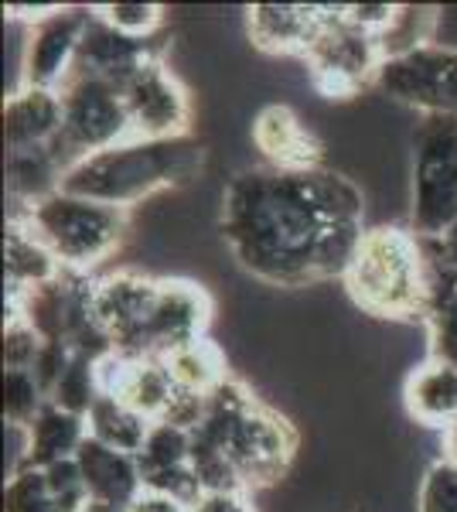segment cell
Segmentation results:
<instances>
[{"mask_svg":"<svg viewBox=\"0 0 457 512\" xmlns=\"http://www.w3.org/2000/svg\"><path fill=\"white\" fill-rule=\"evenodd\" d=\"M219 229L236 263L263 284L342 280L365 226V198L331 168H243L222 192Z\"/></svg>","mask_w":457,"mask_h":512,"instance_id":"obj_1","label":"cell"},{"mask_svg":"<svg viewBox=\"0 0 457 512\" xmlns=\"http://www.w3.org/2000/svg\"><path fill=\"white\" fill-rule=\"evenodd\" d=\"M355 308L386 321H427L430 260L410 226H369L342 277Z\"/></svg>","mask_w":457,"mask_h":512,"instance_id":"obj_2","label":"cell"},{"mask_svg":"<svg viewBox=\"0 0 457 512\" xmlns=\"http://www.w3.org/2000/svg\"><path fill=\"white\" fill-rule=\"evenodd\" d=\"M205 168V147L191 137L178 140H137L110 147L93 158L72 164L62 178V188L82 198L134 209L161 188H178L198 178Z\"/></svg>","mask_w":457,"mask_h":512,"instance_id":"obj_3","label":"cell"},{"mask_svg":"<svg viewBox=\"0 0 457 512\" xmlns=\"http://www.w3.org/2000/svg\"><path fill=\"white\" fill-rule=\"evenodd\" d=\"M7 216L28 222L31 233L55 253V260L65 270H82V274H93L96 267H103L130 233L127 209L72 195L65 188L28 205V209H11Z\"/></svg>","mask_w":457,"mask_h":512,"instance_id":"obj_4","label":"cell"},{"mask_svg":"<svg viewBox=\"0 0 457 512\" xmlns=\"http://www.w3.org/2000/svg\"><path fill=\"white\" fill-rule=\"evenodd\" d=\"M93 294L96 274L62 270L45 287L24 294L21 301H7V318H24L45 342L69 345L76 355L103 362L113 355V342L96 321Z\"/></svg>","mask_w":457,"mask_h":512,"instance_id":"obj_5","label":"cell"},{"mask_svg":"<svg viewBox=\"0 0 457 512\" xmlns=\"http://www.w3.org/2000/svg\"><path fill=\"white\" fill-rule=\"evenodd\" d=\"M62 130L52 140V154L65 171L82 158H93L134 137L123 89L93 76H69L62 89Z\"/></svg>","mask_w":457,"mask_h":512,"instance_id":"obj_6","label":"cell"},{"mask_svg":"<svg viewBox=\"0 0 457 512\" xmlns=\"http://www.w3.org/2000/svg\"><path fill=\"white\" fill-rule=\"evenodd\" d=\"M457 222V117H420L413 130L410 229L444 236Z\"/></svg>","mask_w":457,"mask_h":512,"instance_id":"obj_7","label":"cell"},{"mask_svg":"<svg viewBox=\"0 0 457 512\" xmlns=\"http://www.w3.org/2000/svg\"><path fill=\"white\" fill-rule=\"evenodd\" d=\"M382 59V41L355 28L345 18V4L328 7V21L304 55L314 89L328 99H352L365 86H376Z\"/></svg>","mask_w":457,"mask_h":512,"instance_id":"obj_8","label":"cell"},{"mask_svg":"<svg viewBox=\"0 0 457 512\" xmlns=\"http://www.w3.org/2000/svg\"><path fill=\"white\" fill-rule=\"evenodd\" d=\"M191 434H198V431H191ZM202 437H209V434H202ZM209 441L226 448L239 478H243L246 492L267 489V485L280 482L297 454L294 424L260 400H256L253 407H246L226 431L219 437H209Z\"/></svg>","mask_w":457,"mask_h":512,"instance_id":"obj_9","label":"cell"},{"mask_svg":"<svg viewBox=\"0 0 457 512\" xmlns=\"http://www.w3.org/2000/svg\"><path fill=\"white\" fill-rule=\"evenodd\" d=\"M376 89L420 117H457V48L420 45L379 65Z\"/></svg>","mask_w":457,"mask_h":512,"instance_id":"obj_10","label":"cell"},{"mask_svg":"<svg viewBox=\"0 0 457 512\" xmlns=\"http://www.w3.org/2000/svg\"><path fill=\"white\" fill-rule=\"evenodd\" d=\"M93 18V7H69L58 4L45 21L31 24L24 38V62H21V86L31 89H58L76 72V59L82 48V35Z\"/></svg>","mask_w":457,"mask_h":512,"instance_id":"obj_11","label":"cell"},{"mask_svg":"<svg viewBox=\"0 0 457 512\" xmlns=\"http://www.w3.org/2000/svg\"><path fill=\"white\" fill-rule=\"evenodd\" d=\"M212 297L202 284L181 277L157 280V297L151 318L144 325V359H164V355L209 338L212 325Z\"/></svg>","mask_w":457,"mask_h":512,"instance_id":"obj_12","label":"cell"},{"mask_svg":"<svg viewBox=\"0 0 457 512\" xmlns=\"http://www.w3.org/2000/svg\"><path fill=\"white\" fill-rule=\"evenodd\" d=\"M123 103L137 140H178L191 130V96L181 79L157 59L123 86Z\"/></svg>","mask_w":457,"mask_h":512,"instance_id":"obj_13","label":"cell"},{"mask_svg":"<svg viewBox=\"0 0 457 512\" xmlns=\"http://www.w3.org/2000/svg\"><path fill=\"white\" fill-rule=\"evenodd\" d=\"M157 297V277L137 270H113L96 277L93 311L96 321L113 342V355L144 359V325L151 318Z\"/></svg>","mask_w":457,"mask_h":512,"instance_id":"obj_14","label":"cell"},{"mask_svg":"<svg viewBox=\"0 0 457 512\" xmlns=\"http://www.w3.org/2000/svg\"><path fill=\"white\" fill-rule=\"evenodd\" d=\"M157 59H164V48L157 45V38H127L113 31L106 21H99L93 11L72 76H93L123 89L144 65Z\"/></svg>","mask_w":457,"mask_h":512,"instance_id":"obj_15","label":"cell"},{"mask_svg":"<svg viewBox=\"0 0 457 512\" xmlns=\"http://www.w3.org/2000/svg\"><path fill=\"white\" fill-rule=\"evenodd\" d=\"M253 144L263 154V164L284 171H311L321 164V140L290 106L270 103L253 120Z\"/></svg>","mask_w":457,"mask_h":512,"instance_id":"obj_16","label":"cell"},{"mask_svg":"<svg viewBox=\"0 0 457 512\" xmlns=\"http://www.w3.org/2000/svg\"><path fill=\"white\" fill-rule=\"evenodd\" d=\"M324 21H328V7L321 4H256L246 11L249 38L260 52L297 55V59L307 55Z\"/></svg>","mask_w":457,"mask_h":512,"instance_id":"obj_17","label":"cell"},{"mask_svg":"<svg viewBox=\"0 0 457 512\" xmlns=\"http://www.w3.org/2000/svg\"><path fill=\"white\" fill-rule=\"evenodd\" d=\"M76 465L86 482V492L93 502H103L110 509L127 512L144 495V478H140L137 454L116 451L110 444L86 437L76 454Z\"/></svg>","mask_w":457,"mask_h":512,"instance_id":"obj_18","label":"cell"},{"mask_svg":"<svg viewBox=\"0 0 457 512\" xmlns=\"http://www.w3.org/2000/svg\"><path fill=\"white\" fill-rule=\"evenodd\" d=\"M103 386L106 393L134 407L147 420H161L168 414L174 393H178L164 359H154V355H147V359H123V355L103 359Z\"/></svg>","mask_w":457,"mask_h":512,"instance_id":"obj_19","label":"cell"},{"mask_svg":"<svg viewBox=\"0 0 457 512\" xmlns=\"http://www.w3.org/2000/svg\"><path fill=\"white\" fill-rule=\"evenodd\" d=\"M62 130V96L52 89L18 86L4 103V144L7 151L52 144Z\"/></svg>","mask_w":457,"mask_h":512,"instance_id":"obj_20","label":"cell"},{"mask_svg":"<svg viewBox=\"0 0 457 512\" xmlns=\"http://www.w3.org/2000/svg\"><path fill=\"white\" fill-rule=\"evenodd\" d=\"M62 263L48 250L41 239L31 233L28 222L7 216V236H4V284L7 301H21L24 294L45 287L48 280L62 274Z\"/></svg>","mask_w":457,"mask_h":512,"instance_id":"obj_21","label":"cell"},{"mask_svg":"<svg viewBox=\"0 0 457 512\" xmlns=\"http://www.w3.org/2000/svg\"><path fill=\"white\" fill-rule=\"evenodd\" d=\"M89 437L86 417L69 414V410L55 407L52 400L45 403V410L24 427V465L31 468H52L58 461H72L82 448V441Z\"/></svg>","mask_w":457,"mask_h":512,"instance_id":"obj_22","label":"cell"},{"mask_svg":"<svg viewBox=\"0 0 457 512\" xmlns=\"http://www.w3.org/2000/svg\"><path fill=\"white\" fill-rule=\"evenodd\" d=\"M403 400L417 424L444 431L451 420H457V369L427 359L406 376Z\"/></svg>","mask_w":457,"mask_h":512,"instance_id":"obj_23","label":"cell"},{"mask_svg":"<svg viewBox=\"0 0 457 512\" xmlns=\"http://www.w3.org/2000/svg\"><path fill=\"white\" fill-rule=\"evenodd\" d=\"M65 168L58 164L52 147H24L7 151V198L11 209H28L41 198L55 195L62 188Z\"/></svg>","mask_w":457,"mask_h":512,"instance_id":"obj_24","label":"cell"},{"mask_svg":"<svg viewBox=\"0 0 457 512\" xmlns=\"http://www.w3.org/2000/svg\"><path fill=\"white\" fill-rule=\"evenodd\" d=\"M423 325H427L430 359L457 369V280L447 277L434 260H430V311Z\"/></svg>","mask_w":457,"mask_h":512,"instance_id":"obj_25","label":"cell"},{"mask_svg":"<svg viewBox=\"0 0 457 512\" xmlns=\"http://www.w3.org/2000/svg\"><path fill=\"white\" fill-rule=\"evenodd\" d=\"M86 424H89V437L110 444V448H116V451L137 454L140 448H144V441H147V434H151L154 420H147L144 414H137L134 407H127V403L116 400V396L103 393L96 407L89 410Z\"/></svg>","mask_w":457,"mask_h":512,"instance_id":"obj_26","label":"cell"},{"mask_svg":"<svg viewBox=\"0 0 457 512\" xmlns=\"http://www.w3.org/2000/svg\"><path fill=\"white\" fill-rule=\"evenodd\" d=\"M164 366H168L174 386H178L181 393H198V396H209L215 386L229 376L226 355H222V349L212 338H202V342L164 355Z\"/></svg>","mask_w":457,"mask_h":512,"instance_id":"obj_27","label":"cell"},{"mask_svg":"<svg viewBox=\"0 0 457 512\" xmlns=\"http://www.w3.org/2000/svg\"><path fill=\"white\" fill-rule=\"evenodd\" d=\"M103 393H106L103 362L89 359V355H72V362L65 366L62 379H58L55 390L48 393V400H52L55 407L69 410V414L89 417V410L96 407Z\"/></svg>","mask_w":457,"mask_h":512,"instance_id":"obj_28","label":"cell"},{"mask_svg":"<svg viewBox=\"0 0 457 512\" xmlns=\"http://www.w3.org/2000/svg\"><path fill=\"white\" fill-rule=\"evenodd\" d=\"M137 465H140V478L174 472V468H188L191 465V431L174 427L168 420H154L144 448L137 451Z\"/></svg>","mask_w":457,"mask_h":512,"instance_id":"obj_29","label":"cell"},{"mask_svg":"<svg viewBox=\"0 0 457 512\" xmlns=\"http://www.w3.org/2000/svg\"><path fill=\"white\" fill-rule=\"evenodd\" d=\"M191 472L202 492H246L226 448L202 434H191Z\"/></svg>","mask_w":457,"mask_h":512,"instance_id":"obj_30","label":"cell"},{"mask_svg":"<svg viewBox=\"0 0 457 512\" xmlns=\"http://www.w3.org/2000/svg\"><path fill=\"white\" fill-rule=\"evenodd\" d=\"M48 403L45 386L31 369H4V424L28 427Z\"/></svg>","mask_w":457,"mask_h":512,"instance_id":"obj_31","label":"cell"},{"mask_svg":"<svg viewBox=\"0 0 457 512\" xmlns=\"http://www.w3.org/2000/svg\"><path fill=\"white\" fill-rule=\"evenodd\" d=\"M4 512H58L55 495H52V489H48L45 468L24 465L21 472L7 475Z\"/></svg>","mask_w":457,"mask_h":512,"instance_id":"obj_32","label":"cell"},{"mask_svg":"<svg viewBox=\"0 0 457 512\" xmlns=\"http://www.w3.org/2000/svg\"><path fill=\"white\" fill-rule=\"evenodd\" d=\"M96 18L127 38H157L164 24V7L157 4H96Z\"/></svg>","mask_w":457,"mask_h":512,"instance_id":"obj_33","label":"cell"},{"mask_svg":"<svg viewBox=\"0 0 457 512\" xmlns=\"http://www.w3.org/2000/svg\"><path fill=\"white\" fill-rule=\"evenodd\" d=\"M417 512H457V461L437 458L423 472L417 489Z\"/></svg>","mask_w":457,"mask_h":512,"instance_id":"obj_34","label":"cell"},{"mask_svg":"<svg viewBox=\"0 0 457 512\" xmlns=\"http://www.w3.org/2000/svg\"><path fill=\"white\" fill-rule=\"evenodd\" d=\"M45 349V338L24 318L4 321V369H35L38 355Z\"/></svg>","mask_w":457,"mask_h":512,"instance_id":"obj_35","label":"cell"},{"mask_svg":"<svg viewBox=\"0 0 457 512\" xmlns=\"http://www.w3.org/2000/svg\"><path fill=\"white\" fill-rule=\"evenodd\" d=\"M45 475H48V489L55 495L58 512H79L89 502V492H86V482H82L76 458L45 468Z\"/></svg>","mask_w":457,"mask_h":512,"instance_id":"obj_36","label":"cell"},{"mask_svg":"<svg viewBox=\"0 0 457 512\" xmlns=\"http://www.w3.org/2000/svg\"><path fill=\"white\" fill-rule=\"evenodd\" d=\"M191 512H256L249 492H202L188 506Z\"/></svg>","mask_w":457,"mask_h":512,"instance_id":"obj_37","label":"cell"},{"mask_svg":"<svg viewBox=\"0 0 457 512\" xmlns=\"http://www.w3.org/2000/svg\"><path fill=\"white\" fill-rule=\"evenodd\" d=\"M423 243H427V256H430V260H434L451 280H457V222H454L451 229H447L444 236L423 239Z\"/></svg>","mask_w":457,"mask_h":512,"instance_id":"obj_38","label":"cell"},{"mask_svg":"<svg viewBox=\"0 0 457 512\" xmlns=\"http://www.w3.org/2000/svg\"><path fill=\"white\" fill-rule=\"evenodd\" d=\"M127 512H191L185 502L168 499V495H157V492H144L140 499L130 506Z\"/></svg>","mask_w":457,"mask_h":512,"instance_id":"obj_39","label":"cell"},{"mask_svg":"<svg viewBox=\"0 0 457 512\" xmlns=\"http://www.w3.org/2000/svg\"><path fill=\"white\" fill-rule=\"evenodd\" d=\"M444 458L447 461H457V420L444 427Z\"/></svg>","mask_w":457,"mask_h":512,"instance_id":"obj_40","label":"cell"},{"mask_svg":"<svg viewBox=\"0 0 457 512\" xmlns=\"http://www.w3.org/2000/svg\"><path fill=\"white\" fill-rule=\"evenodd\" d=\"M79 512H120V509H110V506H103V502H93V499H89Z\"/></svg>","mask_w":457,"mask_h":512,"instance_id":"obj_41","label":"cell"}]
</instances>
